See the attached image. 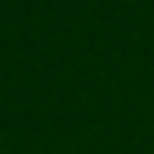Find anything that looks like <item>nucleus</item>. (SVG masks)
<instances>
[]
</instances>
